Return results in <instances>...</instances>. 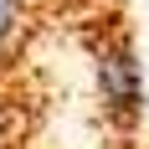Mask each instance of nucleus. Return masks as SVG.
I'll return each instance as SVG.
<instances>
[{
    "mask_svg": "<svg viewBox=\"0 0 149 149\" xmlns=\"http://www.w3.org/2000/svg\"><path fill=\"white\" fill-rule=\"evenodd\" d=\"M98 82H103V98L113 103V113H134V103H139V67H134L129 52H113L103 62Z\"/></svg>",
    "mask_w": 149,
    "mask_h": 149,
    "instance_id": "nucleus-1",
    "label": "nucleus"
},
{
    "mask_svg": "<svg viewBox=\"0 0 149 149\" xmlns=\"http://www.w3.org/2000/svg\"><path fill=\"white\" fill-rule=\"evenodd\" d=\"M21 26H26V10H21V0H0V57L15 46Z\"/></svg>",
    "mask_w": 149,
    "mask_h": 149,
    "instance_id": "nucleus-2",
    "label": "nucleus"
}]
</instances>
